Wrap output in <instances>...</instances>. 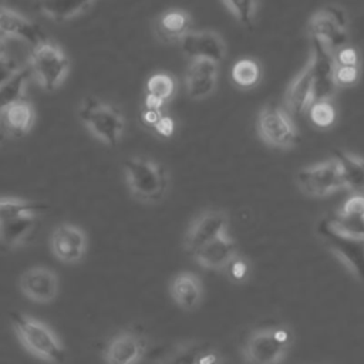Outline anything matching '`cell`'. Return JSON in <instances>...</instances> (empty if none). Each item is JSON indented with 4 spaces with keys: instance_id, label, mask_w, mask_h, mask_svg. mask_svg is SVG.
Returning <instances> with one entry per match:
<instances>
[{
    "instance_id": "6da1fadb",
    "label": "cell",
    "mask_w": 364,
    "mask_h": 364,
    "mask_svg": "<svg viewBox=\"0 0 364 364\" xmlns=\"http://www.w3.org/2000/svg\"><path fill=\"white\" fill-rule=\"evenodd\" d=\"M316 228L326 246L364 283V228L351 226L338 215L321 218Z\"/></svg>"
},
{
    "instance_id": "7a4b0ae2",
    "label": "cell",
    "mask_w": 364,
    "mask_h": 364,
    "mask_svg": "<svg viewBox=\"0 0 364 364\" xmlns=\"http://www.w3.org/2000/svg\"><path fill=\"white\" fill-rule=\"evenodd\" d=\"M10 321L24 348L34 357L50 363L65 360L64 347L44 323L20 311L10 313Z\"/></svg>"
},
{
    "instance_id": "3957f363",
    "label": "cell",
    "mask_w": 364,
    "mask_h": 364,
    "mask_svg": "<svg viewBox=\"0 0 364 364\" xmlns=\"http://www.w3.org/2000/svg\"><path fill=\"white\" fill-rule=\"evenodd\" d=\"M124 172L131 193L141 202L155 203L164 198L168 175L161 164L145 158H128L124 162Z\"/></svg>"
},
{
    "instance_id": "277c9868",
    "label": "cell",
    "mask_w": 364,
    "mask_h": 364,
    "mask_svg": "<svg viewBox=\"0 0 364 364\" xmlns=\"http://www.w3.org/2000/svg\"><path fill=\"white\" fill-rule=\"evenodd\" d=\"M291 334L283 326H270L253 330L245 341L243 357L253 364H274L284 360Z\"/></svg>"
},
{
    "instance_id": "5b68a950",
    "label": "cell",
    "mask_w": 364,
    "mask_h": 364,
    "mask_svg": "<svg viewBox=\"0 0 364 364\" xmlns=\"http://www.w3.org/2000/svg\"><path fill=\"white\" fill-rule=\"evenodd\" d=\"M80 118L90 132L108 146H115L124 132L122 114L111 104L97 98H85L80 107Z\"/></svg>"
},
{
    "instance_id": "8992f818",
    "label": "cell",
    "mask_w": 364,
    "mask_h": 364,
    "mask_svg": "<svg viewBox=\"0 0 364 364\" xmlns=\"http://www.w3.org/2000/svg\"><path fill=\"white\" fill-rule=\"evenodd\" d=\"M67 55L53 43L43 41L33 47L30 54V70L46 91L57 90L68 73Z\"/></svg>"
},
{
    "instance_id": "52a82bcc",
    "label": "cell",
    "mask_w": 364,
    "mask_h": 364,
    "mask_svg": "<svg viewBox=\"0 0 364 364\" xmlns=\"http://www.w3.org/2000/svg\"><path fill=\"white\" fill-rule=\"evenodd\" d=\"M296 182L300 191L311 198H326L346 188L341 168L336 158L301 168L296 175Z\"/></svg>"
},
{
    "instance_id": "ba28073f",
    "label": "cell",
    "mask_w": 364,
    "mask_h": 364,
    "mask_svg": "<svg viewBox=\"0 0 364 364\" xmlns=\"http://www.w3.org/2000/svg\"><path fill=\"white\" fill-rule=\"evenodd\" d=\"M260 139L274 148L287 149L299 142V131L289 112L277 105L264 107L256 119Z\"/></svg>"
},
{
    "instance_id": "9c48e42d",
    "label": "cell",
    "mask_w": 364,
    "mask_h": 364,
    "mask_svg": "<svg viewBox=\"0 0 364 364\" xmlns=\"http://www.w3.org/2000/svg\"><path fill=\"white\" fill-rule=\"evenodd\" d=\"M311 55L310 63L314 77V101L330 100L337 88L336 80V57L334 51L320 38L310 36ZM313 101V102H314Z\"/></svg>"
},
{
    "instance_id": "30bf717a",
    "label": "cell",
    "mask_w": 364,
    "mask_h": 364,
    "mask_svg": "<svg viewBox=\"0 0 364 364\" xmlns=\"http://www.w3.org/2000/svg\"><path fill=\"white\" fill-rule=\"evenodd\" d=\"M50 246L53 255L63 263H77L85 253L87 236L75 225L63 223L58 225L51 237Z\"/></svg>"
},
{
    "instance_id": "8fae6325",
    "label": "cell",
    "mask_w": 364,
    "mask_h": 364,
    "mask_svg": "<svg viewBox=\"0 0 364 364\" xmlns=\"http://www.w3.org/2000/svg\"><path fill=\"white\" fill-rule=\"evenodd\" d=\"M229 219L222 210H208L199 215L185 235V249L192 253L206 242L228 232Z\"/></svg>"
},
{
    "instance_id": "7c38bea8",
    "label": "cell",
    "mask_w": 364,
    "mask_h": 364,
    "mask_svg": "<svg viewBox=\"0 0 364 364\" xmlns=\"http://www.w3.org/2000/svg\"><path fill=\"white\" fill-rule=\"evenodd\" d=\"M195 262L209 270L228 269L230 262L237 256V245L228 232L206 242L191 253Z\"/></svg>"
},
{
    "instance_id": "4fadbf2b",
    "label": "cell",
    "mask_w": 364,
    "mask_h": 364,
    "mask_svg": "<svg viewBox=\"0 0 364 364\" xmlns=\"http://www.w3.org/2000/svg\"><path fill=\"white\" fill-rule=\"evenodd\" d=\"M20 290L23 294L36 303H50L58 291L57 274L43 266L27 269L20 276Z\"/></svg>"
},
{
    "instance_id": "5bb4252c",
    "label": "cell",
    "mask_w": 364,
    "mask_h": 364,
    "mask_svg": "<svg viewBox=\"0 0 364 364\" xmlns=\"http://www.w3.org/2000/svg\"><path fill=\"white\" fill-rule=\"evenodd\" d=\"M181 48L189 58L222 61L226 53L223 40L213 31H188L181 40Z\"/></svg>"
},
{
    "instance_id": "9a60e30c",
    "label": "cell",
    "mask_w": 364,
    "mask_h": 364,
    "mask_svg": "<svg viewBox=\"0 0 364 364\" xmlns=\"http://www.w3.org/2000/svg\"><path fill=\"white\" fill-rule=\"evenodd\" d=\"M146 348L145 340L132 331H124L112 337L102 351L109 364H131L142 358Z\"/></svg>"
},
{
    "instance_id": "2e32d148",
    "label": "cell",
    "mask_w": 364,
    "mask_h": 364,
    "mask_svg": "<svg viewBox=\"0 0 364 364\" xmlns=\"http://www.w3.org/2000/svg\"><path fill=\"white\" fill-rule=\"evenodd\" d=\"M314 101V77L310 60L293 78L284 92V104L287 111L300 115L309 109Z\"/></svg>"
},
{
    "instance_id": "e0dca14e",
    "label": "cell",
    "mask_w": 364,
    "mask_h": 364,
    "mask_svg": "<svg viewBox=\"0 0 364 364\" xmlns=\"http://www.w3.org/2000/svg\"><path fill=\"white\" fill-rule=\"evenodd\" d=\"M347 24L337 20L331 13L323 7L314 13L309 21V33L326 43L333 51L344 47L347 44Z\"/></svg>"
},
{
    "instance_id": "ac0fdd59",
    "label": "cell",
    "mask_w": 364,
    "mask_h": 364,
    "mask_svg": "<svg viewBox=\"0 0 364 364\" xmlns=\"http://www.w3.org/2000/svg\"><path fill=\"white\" fill-rule=\"evenodd\" d=\"M218 80V63L205 58L192 60L186 73V94L202 100L212 94Z\"/></svg>"
},
{
    "instance_id": "d6986e66",
    "label": "cell",
    "mask_w": 364,
    "mask_h": 364,
    "mask_svg": "<svg viewBox=\"0 0 364 364\" xmlns=\"http://www.w3.org/2000/svg\"><path fill=\"white\" fill-rule=\"evenodd\" d=\"M0 34L20 38L33 47L46 41L43 30L36 23L6 7H0Z\"/></svg>"
},
{
    "instance_id": "ffe728a7",
    "label": "cell",
    "mask_w": 364,
    "mask_h": 364,
    "mask_svg": "<svg viewBox=\"0 0 364 364\" xmlns=\"http://www.w3.org/2000/svg\"><path fill=\"white\" fill-rule=\"evenodd\" d=\"M169 293L179 307L192 310L202 299L200 279L191 272H181L171 280Z\"/></svg>"
},
{
    "instance_id": "44dd1931",
    "label": "cell",
    "mask_w": 364,
    "mask_h": 364,
    "mask_svg": "<svg viewBox=\"0 0 364 364\" xmlns=\"http://www.w3.org/2000/svg\"><path fill=\"white\" fill-rule=\"evenodd\" d=\"M34 117L33 105L27 100L21 98L1 111L0 121L10 135L21 136L27 134L33 127Z\"/></svg>"
},
{
    "instance_id": "7402d4cb",
    "label": "cell",
    "mask_w": 364,
    "mask_h": 364,
    "mask_svg": "<svg viewBox=\"0 0 364 364\" xmlns=\"http://www.w3.org/2000/svg\"><path fill=\"white\" fill-rule=\"evenodd\" d=\"M37 218L36 213H27L0 222V245L4 247L20 246L34 230Z\"/></svg>"
},
{
    "instance_id": "603a6c76",
    "label": "cell",
    "mask_w": 364,
    "mask_h": 364,
    "mask_svg": "<svg viewBox=\"0 0 364 364\" xmlns=\"http://www.w3.org/2000/svg\"><path fill=\"white\" fill-rule=\"evenodd\" d=\"M334 158L340 164L346 188L354 193H364V156L347 151H336Z\"/></svg>"
},
{
    "instance_id": "cb8c5ba5",
    "label": "cell",
    "mask_w": 364,
    "mask_h": 364,
    "mask_svg": "<svg viewBox=\"0 0 364 364\" xmlns=\"http://www.w3.org/2000/svg\"><path fill=\"white\" fill-rule=\"evenodd\" d=\"M94 0H37L38 9L55 21H64L87 10Z\"/></svg>"
},
{
    "instance_id": "d4e9b609",
    "label": "cell",
    "mask_w": 364,
    "mask_h": 364,
    "mask_svg": "<svg viewBox=\"0 0 364 364\" xmlns=\"http://www.w3.org/2000/svg\"><path fill=\"white\" fill-rule=\"evenodd\" d=\"M156 31L166 41L181 40L189 31V16L182 10H169L158 18Z\"/></svg>"
},
{
    "instance_id": "484cf974",
    "label": "cell",
    "mask_w": 364,
    "mask_h": 364,
    "mask_svg": "<svg viewBox=\"0 0 364 364\" xmlns=\"http://www.w3.org/2000/svg\"><path fill=\"white\" fill-rule=\"evenodd\" d=\"M30 71L31 70L28 68H18L7 81L0 85V114L6 107L24 97Z\"/></svg>"
},
{
    "instance_id": "4316f807",
    "label": "cell",
    "mask_w": 364,
    "mask_h": 364,
    "mask_svg": "<svg viewBox=\"0 0 364 364\" xmlns=\"http://www.w3.org/2000/svg\"><path fill=\"white\" fill-rule=\"evenodd\" d=\"M48 209V205L37 200H26L17 198H0V222L27 213L41 215Z\"/></svg>"
},
{
    "instance_id": "83f0119b",
    "label": "cell",
    "mask_w": 364,
    "mask_h": 364,
    "mask_svg": "<svg viewBox=\"0 0 364 364\" xmlns=\"http://www.w3.org/2000/svg\"><path fill=\"white\" fill-rule=\"evenodd\" d=\"M260 67L252 58H242L232 67V80L240 88H250L259 82Z\"/></svg>"
},
{
    "instance_id": "f1b7e54d",
    "label": "cell",
    "mask_w": 364,
    "mask_h": 364,
    "mask_svg": "<svg viewBox=\"0 0 364 364\" xmlns=\"http://www.w3.org/2000/svg\"><path fill=\"white\" fill-rule=\"evenodd\" d=\"M175 92V80L166 73H156L151 75L146 81V95L155 97L164 104Z\"/></svg>"
},
{
    "instance_id": "f546056e",
    "label": "cell",
    "mask_w": 364,
    "mask_h": 364,
    "mask_svg": "<svg viewBox=\"0 0 364 364\" xmlns=\"http://www.w3.org/2000/svg\"><path fill=\"white\" fill-rule=\"evenodd\" d=\"M337 215L351 226L364 228V193H354L350 196Z\"/></svg>"
},
{
    "instance_id": "4dcf8cb0",
    "label": "cell",
    "mask_w": 364,
    "mask_h": 364,
    "mask_svg": "<svg viewBox=\"0 0 364 364\" xmlns=\"http://www.w3.org/2000/svg\"><path fill=\"white\" fill-rule=\"evenodd\" d=\"M311 122L318 128H328L336 119V109L330 100H317L309 107Z\"/></svg>"
},
{
    "instance_id": "1f68e13d",
    "label": "cell",
    "mask_w": 364,
    "mask_h": 364,
    "mask_svg": "<svg viewBox=\"0 0 364 364\" xmlns=\"http://www.w3.org/2000/svg\"><path fill=\"white\" fill-rule=\"evenodd\" d=\"M223 1L240 24L246 27H252L255 14H256L257 0H223Z\"/></svg>"
},
{
    "instance_id": "d6a6232c",
    "label": "cell",
    "mask_w": 364,
    "mask_h": 364,
    "mask_svg": "<svg viewBox=\"0 0 364 364\" xmlns=\"http://www.w3.org/2000/svg\"><path fill=\"white\" fill-rule=\"evenodd\" d=\"M360 75L358 65H336V80L338 85H353Z\"/></svg>"
},
{
    "instance_id": "836d02e7",
    "label": "cell",
    "mask_w": 364,
    "mask_h": 364,
    "mask_svg": "<svg viewBox=\"0 0 364 364\" xmlns=\"http://www.w3.org/2000/svg\"><path fill=\"white\" fill-rule=\"evenodd\" d=\"M336 64L338 65H358V54L353 47H341L336 51Z\"/></svg>"
},
{
    "instance_id": "e575fe53",
    "label": "cell",
    "mask_w": 364,
    "mask_h": 364,
    "mask_svg": "<svg viewBox=\"0 0 364 364\" xmlns=\"http://www.w3.org/2000/svg\"><path fill=\"white\" fill-rule=\"evenodd\" d=\"M18 70V65L14 60L7 57L6 54L0 57V85L7 81L16 71Z\"/></svg>"
},
{
    "instance_id": "d590c367",
    "label": "cell",
    "mask_w": 364,
    "mask_h": 364,
    "mask_svg": "<svg viewBox=\"0 0 364 364\" xmlns=\"http://www.w3.org/2000/svg\"><path fill=\"white\" fill-rule=\"evenodd\" d=\"M228 269H229V272H230V276L235 279V280H242V279H245V276H246V273H247V263L243 260V259H240V257H235L232 262H230V264L228 266Z\"/></svg>"
},
{
    "instance_id": "8d00e7d4",
    "label": "cell",
    "mask_w": 364,
    "mask_h": 364,
    "mask_svg": "<svg viewBox=\"0 0 364 364\" xmlns=\"http://www.w3.org/2000/svg\"><path fill=\"white\" fill-rule=\"evenodd\" d=\"M154 129L156 134L162 135V136H169L173 134V129H175V125H173V121L172 118H169L168 115H162L156 124L154 125Z\"/></svg>"
},
{
    "instance_id": "74e56055",
    "label": "cell",
    "mask_w": 364,
    "mask_h": 364,
    "mask_svg": "<svg viewBox=\"0 0 364 364\" xmlns=\"http://www.w3.org/2000/svg\"><path fill=\"white\" fill-rule=\"evenodd\" d=\"M162 109H156V108H144V112H142V121L149 125V127H154L156 124V121L162 117Z\"/></svg>"
},
{
    "instance_id": "f35d334b",
    "label": "cell",
    "mask_w": 364,
    "mask_h": 364,
    "mask_svg": "<svg viewBox=\"0 0 364 364\" xmlns=\"http://www.w3.org/2000/svg\"><path fill=\"white\" fill-rule=\"evenodd\" d=\"M9 135V132L6 131V128H4V125H3V122L0 121V144L3 142V141H6V136Z\"/></svg>"
},
{
    "instance_id": "ab89813d",
    "label": "cell",
    "mask_w": 364,
    "mask_h": 364,
    "mask_svg": "<svg viewBox=\"0 0 364 364\" xmlns=\"http://www.w3.org/2000/svg\"><path fill=\"white\" fill-rule=\"evenodd\" d=\"M4 55V36L0 34V57Z\"/></svg>"
}]
</instances>
